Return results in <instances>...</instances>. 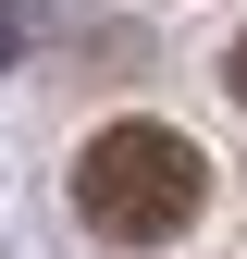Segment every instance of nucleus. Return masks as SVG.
<instances>
[{
    "instance_id": "f257e3e1",
    "label": "nucleus",
    "mask_w": 247,
    "mask_h": 259,
    "mask_svg": "<svg viewBox=\"0 0 247 259\" xmlns=\"http://www.w3.org/2000/svg\"><path fill=\"white\" fill-rule=\"evenodd\" d=\"M74 210L99 222L111 247H161L210 210V160L173 136V123H99L74 160Z\"/></svg>"
},
{
    "instance_id": "f03ea898",
    "label": "nucleus",
    "mask_w": 247,
    "mask_h": 259,
    "mask_svg": "<svg viewBox=\"0 0 247 259\" xmlns=\"http://www.w3.org/2000/svg\"><path fill=\"white\" fill-rule=\"evenodd\" d=\"M223 87H235V99H247V37H235V50H223Z\"/></svg>"
}]
</instances>
